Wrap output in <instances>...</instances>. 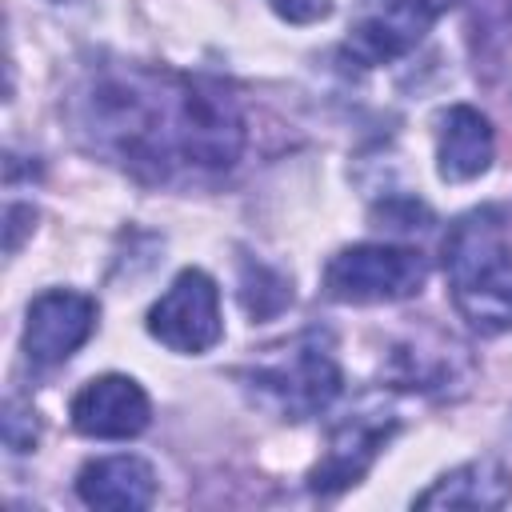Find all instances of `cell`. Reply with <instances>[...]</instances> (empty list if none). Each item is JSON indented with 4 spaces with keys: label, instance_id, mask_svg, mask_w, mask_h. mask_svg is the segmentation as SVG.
<instances>
[{
    "label": "cell",
    "instance_id": "6da1fadb",
    "mask_svg": "<svg viewBox=\"0 0 512 512\" xmlns=\"http://www.w3.org/2000/svg\"><path fill=\"white\" fill-rule=\"evenodd\" d=\"M80 144L144 184H204L232 172L248 144L236 92L156 64H96L68 96Z\"/></svg>",
    "mask_w": 512,
    "mask_h": 512
},
{
    "label": "cell",
    "instance_id": "7a4b0ae2",
    "mask_svg": "<svg viewBox=\"0 0 512 512\" xmlns=\"http://www.w3.org/2000/svg\"><path fill=\"white\" fill-rule=\"evenodd\" d=\"M444 276L456 312L480 332L500 336L512 328V236L496 204L472 208L448 224Z\"/></svg>",
    "mask_w": 512,
    "mask_h": 512
},
{
    "label": "cell",
    "instance_id": "3957f363",
    "mask_svg": "<svg viewBox=\"0 0 512 512\" xmlns=\"http://www.w3.org/2000/svg\"><path fill=\"white\" fill-rule=\"evenodd\" d=\"M256 404L280 420H308L340 396V360L328 328H304L280 344H268L248 368L236 372Z\"/></svg>",
    "mask_w": 512,
    "mask_h": 512
},
{
    "label": "cell",
    "instance_id": "277c9868",
    "mask_svg": "<svg viewBox=\"0 0 512 512\" xmlns=\"http://www.w3.org/2000/svg\"><path fill=\"white\" fill-rule=\"evenodd\" d=\"M428 260L404 244H352L324 264V296L340 304H392L424 288Z\"/></svg>",
    "mask_w": 512,
    "mask_h": 512
},
{
    "label": "cell",
    "instance_id": "5b68a950",
    "mask_svg": "<svg viewBox=\"0 0 512 512\" xmlns=\"http://www.w3.org/2000/svg\"><path fill=\"white\" fill-rule=\"evenodd\" d=\"M400 420L392 412V404L384 400H360L356 408H348L332 428H328V448L316 460V468L308 472V488L316 496H336L344 488H352L384 452V444L396 436Z\"/></svg>",
    "mask_w": 512,
    "mask_h": 512
},
{
    "label": "cell",
    "instance_id": "8992f818",
    "mask_svg": "<svg viewBox=\"0 0 512 512\" xmlns=\"http://www.w3.org/2000/svg\"><path fill=\"white\" fill-rule=\"evenodd\" d=\"M148 332L172 348V352H188L200 356L212 344H220L224 336V320H220V288L208 272L200 268H184L164 296L148 308Z\"/></svg>",
    "mask_w": 512,
    "mask_h": 512
},
{
    "label": "cell",
    "instance_id": "52a82bcc",
    "mask_svg": "<svg viewBox=\"0 0 512 512\" xmlns=\"http://www.w3.org/2000/svg\"><path fill=\"white\" fill-rule=\"evenodd\" d=\"M452 4L456 0H360V20L352 24L344 52L360 68L392 64L408 56Z\"/></svg>",
    "mask_w": 512,
    "mask_h": 512
},
{
    "label": "cell",
    "instance_id": "ba28073f",
    "mask_svg": "<svg viewBox=\"0 0 512 512\" xmlns=\"http://www.w3.org/2000/svg\"><path fill=\"white\" fill-rule=\"evenodd\" d=\"M96 300L72 288H48L28 304L24 320V352L40 368L64 364L92 332H96Z\"/></svg>",
    "mask_w": 512,
    "mask_h": 512
},
{
    "label": "cell",
    "instance_id": "9c48e42d",
    "mask_svg": "<svg viewBox=\"0 0 512 512\" xmlns=\"http://www.w3.org/2000/svg\"><path fill=\"white\" fill-rule=\"evenodd\" d=\"M68 416H72V428L80 436H92V440H128V436H140L148 428L152 404H148L144 388L132 376L108 372V376L88 380L72 396Z\"/></svg>",
    "mask_w": 512,
    "mask_h": 512
},
{
    "label": "cell",
    "instance_id": "30bf717a",
    "mask_svg": "<svg viewBox=\"0 0 512 512\" xmlns=\"http://www.w3.org/2000/svg\"><path fill=\"white\" fill-rule=\"evenodd\" d=\"M496 152L492 124L472 104H452L436 116V172L448 184H464L488 172Z\"/></svg>",
    "mask_w": 512,
    "mask_h": 512
},
{
    "label": "cell",
    "instance_id": "8fae6325",
    "mask_svg": "<svg viewBox=\"0 0 512 512\" xmlns=\"http://www.w3.org/2000/svg\"><path fill=\"white\" fill-rule=\"evenodd\" d=\"M76 496L88 508L108 512H140L156 496V472L140 456H96L76 472Z\"/></svg>",
    "mask_w": 512,
    "mask_h": 512
},
{
    "label": "cell",
    "instance_id": "7c38bea8",
    "mask_svg": "<svg viewBox=\"0 0 512 512\" xmlns=\"http://www.w3.org/2000/svg\"><path fill=\"white\" fill-rule=\"evenodd\" d=\"M512 496V476L496 456H476L444 472L428 492L416 496V508H504Z\"/></svg>",
    "mask_w": 512,
    "mask_h": 512
},
{
    "label": "cell",
    "instance_id": "4fadbf2b",
    "mask_svg": "<svg viewBox=\"0 0 512 512\" xmlns=\"http://www.w3.org/2000/svg\"><path fill=\"white\" fill-rule=\"evenodd\" d=\"M244 288H240V300H244V308L252 312V316H272V308H268V300L264 296H272L280 308L292 300V288H288V280L284 276H276V272H268L264 264H244V280H240Z\"/></svg>",
    "mask_w": 512,
    "mask_h": 512
},
{
    "label": "cell",
    "instance_id": "5bb4252c",
    "mask_svg": "<svg viewBox=\"0 0 512 512\" xmlns=\"http://www.w3.org/2000/svg\"><path fill=\"white\" fill-rule=\"evenodd\" d=\"M36 436H40L36 412L24 408L20 400H8L4 404V444L12 452H28V448H36Z\"/></svg>",
    "mask_w": 512,
    "mask_h": 512
},
{
    "label": "cell",
    "instance_id": "9a60e30c",
    "mask_svg": "<svg viewBox=\"0 0 512 512\" xmlns=\"http://www.w3.org/2000/svg\"><path fill=\"white\" fill-rule=\"evenodd\" d=\"M268 8L288 24H316L332 16V0H268Z\"/></svg>",
    "mask_w": 512,
    "mask_h": 512
},
{
    "label": "cell",
    "instance_id": "2e32d148",
    "mask_svg": "<svg viewBox=\"0 0 512 512\" xmlns=\"http://www.w3.org/2000/svg\"><path fill=\"white\" fill-rule=\"evenodd\" d=\"M32 228H36V212L28 204H8V212H4V248H8V256L20 248V236L32 232Z\"/></svg>",
    "mask_w": 512,
    "mask_h": 512
}]
</instances>
